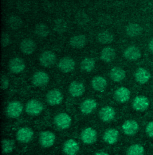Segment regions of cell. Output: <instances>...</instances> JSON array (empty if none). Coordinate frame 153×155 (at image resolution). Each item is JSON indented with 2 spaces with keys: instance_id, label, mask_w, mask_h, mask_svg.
<instances>
[{
  "instance_id": "6da1fadb",
  "label": "cell",
  "mask_w": 153,
  "mask_h": 155,
  "mask_svg": "<svg viewBox=\"0 0 153 155\" xmlns=\"http://www.w3.org/2000/svg\"><path fill=\"white\" fill-rule=\"evenodd\" d=\"M43 110L42 104L37 100H29L26 106V112L31 116H36L40 114Z\"/></svg>"
},
{
  "instance_id": "7a4b0ae2",
  "label": "cell",
  "mask_w": 153,
  "mask_h": 155,
  "mask_svg": "<svg viewBox=\"0 0 153 155\" xmlns=\"http://www.w3.org/2000/svg\"><path fill=\"white\" fill-rule=\"evenodd\" d=\"M39 141L41 146L45 148L52 147L55 141V134L49 131H42L39 134Z\"/></svg>"
},
{
  "instance_id": "3957f363",
  "label": "cell",
  "mask_w": 153,
  "mask_h": 155,
  "mask_svg": "<svg viewBox=\"0 0 153 155\" xmlns=\"http://www.w3.org/2000/svg\"><path fill=\"white\" fill-rule=\"evenodd\" d=\"M23 110V106L18 101H14L8 104L7 107V115L12 118L18 117Z\"/></svg>"
},
{
  "instance_id": "277c9868",
  "label": "cell",
  "mask_w": 153,
  "mask_h": 155,
  "mask_svg": "<svg viewBox=\"0 0 153 155\" xmlns=\"http://www.w3.org/2000/svg\"><path fill=\"white\" fill-rule=\"evenodd\" d=\"M39 62L44 67H50L53 66L56 60V57L54 53L51 51H46L39 56Z\"/></svg>"
},
{
  "instance_id": "5b68a950",
  "label": "cell",
  "mask_w": 153,
  "mask_h": 155,
  "mask_svg": "<svg viewBox=\"0 0 153 155\" xmlns=\"http://www.w3.org/2000/svg\"><path fill=\"white\" fill-rule=\"evenodd\" d=\"M58 66L62 72L69 73L74 70L75 61L70 57H64L59 60Z\"/></svg>"
},
{
  "instance_id": "8992f818",
  "label": "cell",
  "mask_w": 153,
  "mask_h": 155,
  "mask_svg": "<svg viewBox=\"0 0 153 155\" xmlns=\"http://www.w3.org/2000/svg\"><path fill=\"white\" fill-rule=\"evenodd\" d=\"M55 123L60 129L68 128L71 124V118L66 113H60L55 117Z\"/></svg>"
},
{
  "instance_id": "52a82bcc",
  "label": "cell",
  "mask_w": 153,
  "mask_h": 155,
  "mask_svg": "<svg viewBox=\"0 0 153 155\" xmlns=\"http://www.w3.org/2000/svg\"><path fill=\"white\" fill-rule=\"evenodd\" d=\"M63 98L62 94L57 90H52L49 91L46 95L47 101L51 106H55L60 104Z\"/></svg>"
},
{
  "instance_id": "ba28073f",
  "label": "cell",
  "mask_w": 153,
  "mask_h": 155,
  "mask_svg": "<svg viewBox=\"0 0 153 155\" xmlns=\"http://www.w3.org/2000/svg\"><path fill=\"white\" fill-rule=\"evenodd\" d=\"M132 105L134 110L139 112H144L148 109L150 105V101L147 97L139 96L135 97Z\"/></svg>"
},
{
  "instance_id": "9c48e42d",
  "label": "cell",
  "mask_w": 153,
  "mask_h": 155,
  "mask_svg": "<svg viewBox=\"0 0 153 155\" xmlns=\"http://www.w3.org/2000/svg\"><path fill=\"white\" fill-rule=\"evenodd\" d=\"M49 76L47 73L39 71L34 74L32 78V82L36 87H42L49 83Z\"/></svg>"
},
{
  "instance_id": "30bf717a",
  "label": "cell",
  "mask_w": 153,
  "mask_h": 155,
  "mask_svg": "<svg viewBox=\"0 0 153 155\" xmlns=\"http://www.w3.org/2000/svg\"><path fill=\"white\" fill-rule=\"evenodd\" d=\"M36 48L37 45L36 42L31 39H25L20 44V50L23 53L27 55L32 54L36 51Z\"/></svg>"
},
{
  "instance_id": "8fae6325",
  "label": "cell",
  "mask_w": 153,
  "mask_h": 155,
  "mask_svg": "<svg viewBox=\"0 0 153 155\" xmlns=\"http://www.w3.org/2000/svg\"><path fill=\"white\" fill-rule=\"evenodd\" d=\"M81 137L83 143L87 144H92L97 140V132L92 128H87L83 131Z\"/></svg>"
},
{
  "instance_id": "7c38bea8",
  "label": "cell",
  "mask_w": 153,
  "mask_h": 155,
  "mask_svg": "<svg viewBox=\"0 0 153 155\" xmlns=\"http://www.w3.org/2000/svg\"><path fill=\"white\" fill-rule=\"evenodd\" d=\"M115 100L120 103L127 102L131 97V91L124 87H121L118 88L115 91L114 94Z\"/></svg>"
},
{
  "instance_id": "4fadbf2b",
  "label": "cell",
  "mask_w": 153,
  "mask_h": 155,
  "mask_svg": "<svg viewBox=\"0 0 153 155\" xmlns=\"http://www.w3.org/2000/svg\"><path fill=\"white\" fill-rule=\"evenodd\" d=\"M33 135L34 133L31 128L23 127L19 129L17 132L16 138L20 142L22 143H27L32 139Z\"/></svg>"
},
{
  "instance_id": "5bb4252c",
  "label": "cell",
  "mask_w": 153,
  "mask_h": 155,
  "mask_svg": "<svg viewBox=\"0 0 153 155\" xmlns=\"http://www.w3.org/2000/svg\"><path fill=\"white\" fill-rule=\"evenodd\" d=\"M10 70L14 74H19L25 68V63L21 58H16L10 60L8 63Z\"/></svg>"
},
{
  "instance_id": "9a60e30c",
  "label": "cell",
  "mask_w": 153,
  "mask_h": 155,
  "mask_svg": "<svg viewBox=\"0 0 153 155\" xmlns=\"http://www.w3.org/2000/svg\"><path fill=\"white\" fill-rule=\"evenodd\" d=\"M122 128L126 135L133 136L138 132L139 125L137 122L134 120H127L123 124Z\"/></svg>"
},
{
  "instance_id": "2e32d148",
  "label": "cell",
  "mask_w": 153,
  "mask_h": 155,
  "mask_svg": "<svg viewBox=\"0 0 153 155\" xmlns=\"http://www.w3.org/2000/svg\"><path fill=\"white\" fill-rule=\"evenodd\" d=\"M79 150L78 143L73 139H70L66 141L63 144V152L68 155H74Z\"/></svg>"
},
{
  "instance_id": "e0dca14e",
  "label": "cell",
  "mask_w": 153,
  "mask_h": 155,
  "mask_svg": "<svg viewBox=\"0 0 153 155\" xmlns=\"http://www.w3.org/2000/svg\"><path fill=\"white\" fill-rule=\"evenodd\" d=\"M69 91L72 96L74 97H80L82 96L84 93L85 88L81 82L73 81L70 85Z\"/></svg>"
},
{
  "instance_id": "ac0fdd59",
  "label": "cell",
  "mask_w": 153,
  "mask_h": 155,
  "mask_svg": "<svg viewBox=\"0 0 153 155\" xmlns=\"http://www.w3.org/2000/svg\"><path fill=\"white\" fill-rule=\"evenodd\" d=\"M99 117L104 122H110L112 120L115 116L114 109L110 106H105L99 111Z\"/></svg>"
},
{
  "instance_id": "d6986e66",
  "label": "cell",
  "mask_w": 153,
  "mask_h": 155,
  "mask_svg": "<svg viewBox=\"0 0 153 155\" xmlns=\"http://www.w3.org/2000/svg\"><path fill=\"white\" fill-rule=\"evenodd\" d=\"M124 56L129 60L135 61L141 58V53L138 47L135 46H130L124 51Z\"/></svg>"
},
{
  "instance_id": "ffe728a7",
  "label": "cell",
  "mask_w": 153,
  "mask_h": 155,
  "mask_svg": "<svg viewBox=\"0 0 153 155\" xmlns=\"http://www.w3.org/2000/svg\"><path fill=\"white\" fill-rule=\"evenodd\" d=\"M134 77L136 81L138 83L144 84L150 80L151 75L147 70L144 68H140L136 70L134 74Z\"/></svg>"
},
{
  "instance_id": "44dd1931",
  "label": "cell",
  "mask_w": 153,
  "mask_h": 155,
  "mask_svg": "<svg viewBox=\"0 0 153 155\" xmlns=\"http://www.w3.org/2000/svg\"><path fill=\"white\" fill-rule=\"evenodd\" d=\"M97 106V103L93 99H87L84 100L80 106V109L84 114H90Z\"/></svg>"
},
{
  "instance_id": "7402d4cb",
  "label": "cell",
  "mask_w": 153,
  "mask_h": 155,
  "mask_svg": "<svg viewBox=\"0 0 153 155\" xmlns=\"http://www.w3.org/2000/svg\"><path fill=\"white\" fill-rule=\"evenodd\" d=\"M116 53L114 50L111 47L104 48L100 53V58L104 62L110 63L114 60Z\"/></svg>"
},
{
  "instance_id": "603a6c76",
  "label": "cell",
  "mask_w": 153,
  "mask_h": 155,
  "mask_svg": "<svg viewBox=\"0 0 153 155\" xmlns=\"http://www.w3.org/2000/svg\"><path fill=\"white\" fill-rule=\"evenodd\" d=\"M118 137V131L114 128H111L107 130L104 133V140L107 143L109 144H113L117 142Z\"/></svg>"
},
{
  "instance_id": "cb8c5ba5",
  "label": "cell",
  "mask_w": 153,
  "mask_h": 155,
  "mask_svg": "<svg viewBox=\"0 0 153 155\" xmlns=\"http://www.w3.org/2000/svg\"><path fill=\"white\" fill-rule=\"evenodd\" d=\"M111 79L114 82H120L126 77V72L121 68L114 67L110 73Z\"/></svg>"
},
{
  "instance_id": "d4e9b609",
  "label": "cell",
  "mask_w": 153,
  "mask_h": 155,
  "mask_svg": "<svg viewBox=\"0 0 153 155\" xmlns=\"http://www.w3.org/2000/svg\"><path fill=\"white\" fill-rule=\"evenodd\" d=\"M107 82L104 78L97 76L93 78L92 81V86L93 88L97 91H102L105 89Z\"/></svg>"
},
{
  "instance_id": "484cf974",
  "label": "cell",
  "mask_w": 153,
  "mask_h": 155,
  "mask_svg": "<svg viewBox=\"0 0 153 155\" xmlns=\"http://www.w3.org/2000/svg\"><path fill=\"white\" fill-rule=\"evenodd\" d=\"M126 32L128 36L131 37H135L142 34V28L139 24L131 23L127 26Z\"/></svg>"
},
{
  "instance_id": "4316f807",
  "label": "cell",
  "mask_w": 153,
  "mask_h": 155,
  "mask_svg": "<svg viewBox=\"0 0 153 155\" xmlns=\"http://www.w3.org/2000/svg\"><path fill=\"white\" fill-rule=\"evenodd\" d=\"M87 39L84 35H78L74 36L70 39L71 45L76 49L83 48L86 44Z\"/></svg>"
},
{
  "instance_id": "83f0119b",
  "label": "cell",
  "mask_w": 153,
  "mask_h": 155,
  "mask_svg": "<svg viewBox=\"0 0 153 155\" xmlns=\"http://www.w3.org/2000/svg\"><path fill=\"white\" fill-rule=\"evenodd\" d=\"M97 39L102 44H108L113 41L114 36L109 31H104L98 34Z\"/></svg>"
},
{
  "instance_id": "f1b7e54d",
  "label": "cell",
  "mask_w": 153,
  "mask_h": 155,
  "mask_svg": "<svg viewBox=\"0 0 153 155\" xmlns=\"http://www.w3.org/2000/svg\"><path fill=\"white\" fill-rule=\"evenodd\" d=\"M15 143L13 140L4 139L1 141L2 153L3 154H8L13 152L15 148Z\"/></svg>"
},
{
  "instance_id": "f546056e",
  "label": "cell",
  "mask_w": 153,
  "mask_h": 155,
  "mask_svg": "<svg viewBox=\"0 0 153 155\" xmlns=\"http://www.w3.org/2000/svg\"><path fill=\"white\" fill-rule=\"evenodd\" d=\"M35 34L39 37L44 38L49 35L50 31L49 27L44 23H38L36 25L34 29Z\"/></svg>"
},
{
  "instance_id": "4dcf8cb0",
  "label": "cell",
  "mask_w": 153,
  "mask_h": 155,
  "mask_svg": "<svg viewBox=\"0 0 153 155\" xmlns=\"http://www.w3.org/2000/svg\"><path fill=\"white\" fill-rule=\"evenodd\" d=\"M95 66V61L93 58H85L81 63V69L86 72H90L93 70Z\"/></svg>"
},
{
  "instance_id": "1f68e13d",
  "label": "cell",
  "mask_w": 153,
  "mask_h": 155,
  "mask_svg": "<svg viewBox=\"0 0 153 155\" xmlns=\"http://www.w3.org/2000/svg\"><path fill=\"white\" fill-rule=\"evenodd\" d=\"M22 20L17 16H13L8 20V26L14 30H17L20 29L22 26Z\"/></svg>"
},
{
  "instance_id": "d6a6232c",
  "label": "cell",
  "mask_w": 153,
  "mask_h": 155,
  "mask_svg": "<svg viewBox=\"0 0 153 155\" xmlns=\"http://www.w3.org/2000/svg\"><path fill=\"white\" fill-rule=\"evenodd\" d=\"M144 153V147L138 144L131 146L127 150V155H143Z\"/></svg>"
},
{
  "instance_id": "836d02e7",
  "label": "cell",
  "mask_w": 153,
  "mask_h": 155,
  "mask_svg": "<svg viewBox=\"0 0 153 155\" xmlns=\"http://www.w3.org/2000/svg\"><path fill=\"white\" fill-rule=\"evenodd\" d=\"M67 24L64 20L59 19L56 20L54 23V30L57 33L62 34L66 31Z\"/></svg>"
},
{
  "instance_id": "e575fe53",
  "label": "cell",
  "mask_w": 153,
  "mask_h": 155,
  "mask_svg": "<svg viewBox=\"0 0 153 155\" xmlns=\"http://www.w3.org/2000/svg\"><path fill=\"white\" fill-rule=\"evenodd\" d=\"M76 19L77 23L80 25L86 24L89 21V18L87 15L84 12H79L76 15Z\"/></svg>"
},
{
  "instance_id": "d590c367",
  "label": "cell",
  "mask_w": 153,
  "mask_h": 155,
  "mask_svg": "<svg viewBox=\"0 0 153 155\" xmlns=\"http://www.w3.org/2000/svg\"><path fill=\"white\" fill-rule=\"evenodd\" d=\"M1 42V45L3 47H7L10 44V38L9 35L7 33L2 32Z\"/></svg>"
},
{
  "instance_id": "8d00e7d4",
  "label": "cell",
  "mask_w": 153,
  "mask_h": 155,
  "mask_svg": "<svg viewBox=\"0 0 153 155\" xmlns=\"http://www.w3.org/2000/svg\"><path fill=\"white\" fill-rule=\"evenodd\" d=\"M9 80L5 75H2L1 77V90H5L8 87Z\"/></svg>"
},
{
  "instance_id": "74e56055",
  "label": "cell",
  "mask_w": 153,
  "mask_h": 155,
  "mask_svg": "<svg viewBox=\"0 0 153 155\" xmlns=\"http://www.w3.org/2000/svg\"><path fill=\"white\" fill-rule=\"evenodd\" d=\"M146 133L150 137H153V121L149 122L147 125Z\"/></svg>"
},
{
  "instance_id": "f35d334b",
  "label": "cell",
  "mask_w": 153,
  "mask_h": 155,
  "mask_svg": "<svg viewBox=\"0 0 153 155\" xmlns=\"http://www.w3.org/2000/svg\"><path fill=\"white\" fill-rule=\"evenodd\" d=\"M149 49L151 53H153V39H151L149 43Z\"/></svg>"
},
{
  "instance_id": "ab89813d",
  "label": "cell",
  "mask_w": 153,
  "mask_h": 155,
  "mask_svg": "<svg viewBox=\"0 0 153 155\" xmlns=\"http://www.w3.org/2000/svg\"><path fill=\"white\" fill-rule=\"evenodd\" d=\"M95 155H108L109 154H108L106 152H96L95 153Z\"/></svg>"
}]
</instances>
